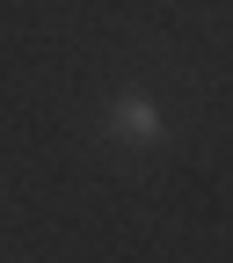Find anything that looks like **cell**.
Returning a JSON list of instances; mask_svg holds the SVG:
<instances>
[{
  "label": "cell",
  "mask_w": 233,
  "mask_h": 263,
  "mask_svg": "<svg viewBox=\"0 0 233 263\" xmlns=\"http://www.w3.org/2000/svg\"><path fill=\"white\" fill-rule=\"evenodd\" d=\"M110 132L131 139V146H160V110L146 95H124V103H110Z\"/></svg>",
  "instance_id": "cell-1"
}]
</instances>
